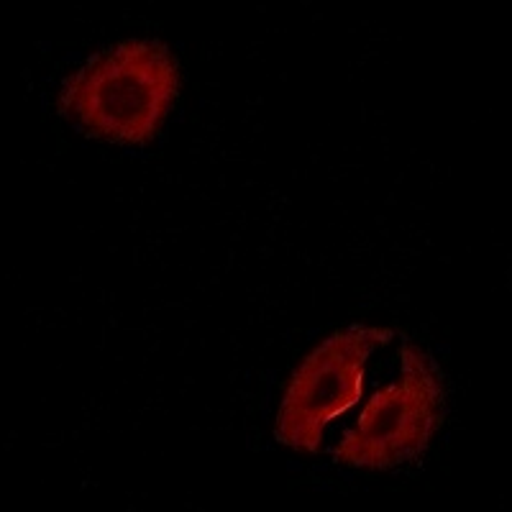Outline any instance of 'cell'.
I'll return each mask as SVG.
<instances>
[{
	"mask_svg": "<svg viewBox=\"0 0 512 512\" xmlns=\"http://www.w3.org/2000/svg\"><path fill=\"white\" fill-rule=\"evenodd\" d=\"M177 93L180 67L167 44L126 39L67 80L59 111L98 139L136 146L157 136Z\"/></svg>",
	"mask_w": 512,
	"mask_h": 512,
	"instance_id": "6da1fadb",
	"label": "cell"
},
{
	"mask_svg": "<svg viewBox=\"0 0 512 512\" xmlns=\"http://www.w3.org/2000/svg\"><path fill=\"white\" fill-rule=\"evenodd\" d=\"M446 387L436 359L405 344L400 382L369 400L359 423L333 448V461L354 469H395L418 459L443 420Z\"/></svg>",
	"mask_w": 512,
	"mask_h": 512,
	"instance_id": "7a4b0ae2",
	"label": "cell"
},
{
	"mask_svg": "<svg viewBox=\"0 0 512 512\" xmlns=\"http://www.w3.org/2000/svg\"><path fill=\"white\" fill-rule=\"evenodd\" d=\"M395 331L349 326L326 338L300 364L282 400L274 441L297 451H318L333 418L359 400L367 361Z\"/></svg>",
	"mask_w": 512,
	"mask_h": 512,
	"instance_id": "3957f363",
	"label": "cell"
}]
</instances>
